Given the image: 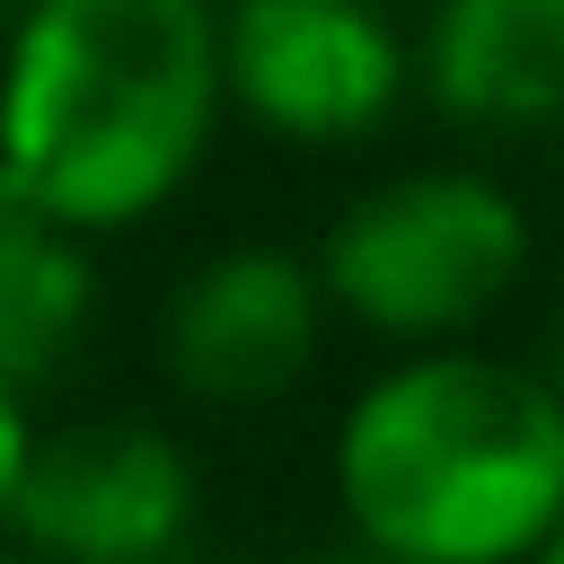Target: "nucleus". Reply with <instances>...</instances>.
<instances>
[{"instance_id": "f257e3e1", "label": "nucleus", "mask_w": 564, "mask_h": 564, "mask_svg": "<svg viewBox=\"0 0 564 564\" xmlns=\"http://www.w3.org/2000/svg\"><path fill=\"white\" fill-rule=\"evenodd\" d=\"M212 0H35L9 88V212L123 229L185 185L220 106Z\"/></svg>"}, {"instance_id": "f03ea898", "label": "nucleus", "mask_w": 564, "mask_h": 564, "mask_svg": "<svg viewBox=\"0 0 564 564\" xmlns=\"http://www.w3.org/2000/svg\"><path fill=\"white\" fill-rule=\"evenodd\" d=\"M335 494L379 555L538 564L564 529V397L485 352H423L352 397Z\"/></svg>"}, {"instance_id": "7ed1b4c3", "label": "nucleus", "mask_w": 564, "mask_h": 564, "mask_svg": "<svg viewBox=\"0 0 564 564\" xmlns=\"http://www.w3.org/2000/svg\"><path fill=\"white\" fill-rule=\"evenodd\" d=\"M529 264V220L502 185L432 167L361 194L317 256V282L344 317L379 335H458Z\"/></svg>"}, {"instance_id": "20e7f679", "label": "nucleus", "mask_w": 564, "mask_h": 564, "mask_svg": "<svg viewBox=\"0 0 564 564\" xmlns=\"http://www.w3.org/2000/svg\"><path fill=\"white\" fill-rule=\"evenodd\" d=\"M0 511L26 564H167L194 520V467L150 423L35 432L0 414Z\"/></svg>"}, {"instance_id": "39448f33", "label": "nucleus", "mask_w": 564, "mask_h": 564, "mask_svg": "<svg viewBox=\"0 0 564 564\" xmlns=\"http://www.w3.org/2000/svg\"><path fill=\"white\" fill-rule=\"evenodd\" d=\"M220 70L229 97L282 141H352L405 88V53L370 0H238Z\"/></svg>"}, {"instance_id": "423d86ee", "label": "nucleus", "mask_w": 564, "mask_h": 564, "mask_svg": "<svg viewBox=\"0 0 564 564\" xmlns=\"http://www.w3.org/2000/svg\"><path fill=\"white\" fill-rule=\"evenodd\" d=\"M317 273L282 247H229L167 300V379L203 405H264L317 361Z\"/></svg>"}, {"instance_id": "0eeeda50", "label": "nucleus", "mask_w": 564, "mask_h": 564, "mask_svg": "<svg viewBox=\"0 0 564 564\" xmlns=\"http://www.w3.org/2000/svg\"><path fill=\"white\" fill-rule=\"evenodd\" d=\"M423 88L441 115L529 132L564 115V0H441L423 26Z\"/></svg>"}, {"instance_id": "6e6552de", "label": "nucleus", "mask_w": 564, "mask_h": 564, "mask_svg": "<svg viewBox=\"0 0 564 564\" xmlns=\"http://www.w3.org/2000/svg\"><path fill=\"white\" fill-rule=\"evenodd\" d=\"M79 326H88V256L62 229H44L35 212H9L0 220V379H9V405H26L62 370Z\"/></svg>"}, {"instance_id": "1a4fd4ad", "label": "nucleus", "mask_w": 564, "mask_h": 564, "mask_svg": "<svg viewBox=\"0 0 564 564\" xmlns=\"http://www.w3.org/2000/svg\"><path fill=\"white\" fill-rule=\"evenodd\" d=\"M300 564H405V555H379V546L344 538V546H317V555H300Z\"/></svg>"}, {"instance_id": "9d476101", "label": "nucleus", "mask_w": 564, "mask_h": 564, "mask_svg": "<svg viewBox=\"0 0 564 564\" xmlns=\"http://www.w3.org/2000/svg\"><path fill=\"white\" fill-rule=\"evenodd\" d=\"M546 388L564 397V317H555V352H546Z\"/></svg>"}, {"instance_id": "9b49d317", "label": "nucleus", "mask_w": 564, "mask_h": 564, "mask_svg": "<svg viewBox=\"0 0 564 564\" xmlns=\"http://www.w3.org/2000/svg\"><path fill=\"white\" fill-rule=\"evenodd\" d=\"M538 564H564V529H555V538H546V555H538Z\"/></svg>"}, {"instance_id": "f8f14e48", "label": "nucleus", "mask_w": 564, "mask_h": 564, "mask_svg": "<svg viewBox=\"0 0 564 564\" xmlns=\"http://www.w3.org/2000/svg\"><path fill=\"white\" fill-rule=\"evenodd\" d=\"M26 9H35V0H18V18H26Z\"/></svg>"}, {"instance_id": "ddd939ff", "label": "nucleus", "mask_w": 564, "mask_h": 564, "mask_svg": "<svg viewBox=\"0 0 564 564\" xmlns=\"http://www.w3.org/2000/svg\"><path fill=\"white\" fill-rule=\"evenodd\" d=\"M18 564H26V555H18Z\"/></svg>"}]
</instances>
